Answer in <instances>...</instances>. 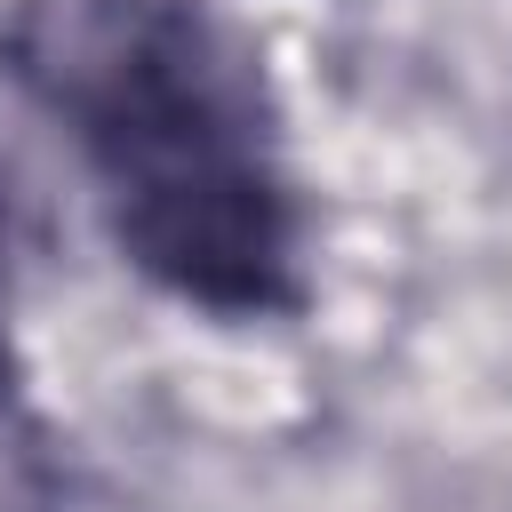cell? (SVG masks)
Segmentation results:
<instances>
[{"instance_id": "obj_1", "label": "cell", "mask_w": 512, "mask_h": 512, "mask_svg": "<svg viewBox=\"0 0 512 512\" xmlns=\"http://www.w3.org/2000/svg\"><path fill=\"white\" fill-rule=\"evenodd\" d=\"M16 72L152 296L224 328L312 312V216L272 80L208 0H32Z\"/></svg>"}, {"instance_id": "obj_2", "label": "cell", "mask_w": 512, "mask_h": 512, "mask_svg": "<svg viewBox=\"0 0 512 512\" xmlns=\"http://www.w3.org/2000/svg\"><path fill=\"white\" fill-rule=\"evenodd\" d=\"M8 304V280H0ZM72 480H64V440L48 424V408L32 400V376L16 360L8 312H0V512H64Z\"/></svg>"}]
</instances>
